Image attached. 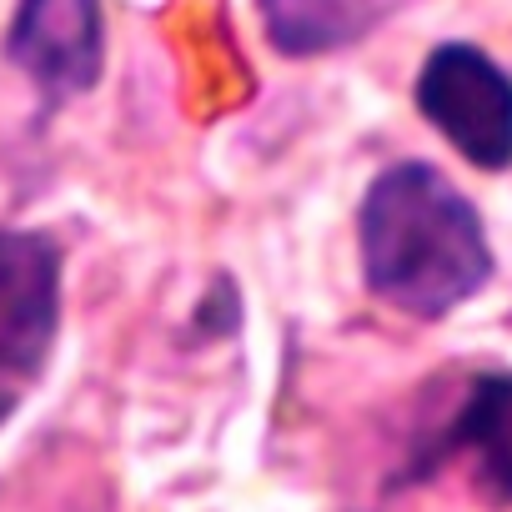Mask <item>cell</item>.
I'll list each match as a JSON object with an SVG mask.
<instances>
[{"label":"cell","mask_w":512,"mask_h":512,"mask_svg":"<svg viewBox=\"0 0 512 512\" xmlns=\"http://www.w3.org/2000/svg\"><path fill=\"white\" fill-rule=\"evenodd\" d=\"M362 277L387 307L437 322L492 277L477 206L427 161H392L357 211Z\"/></svg>","instance_id":"cell-1"},{"label":"cell","mask_w":512,"mask_h":512,"mask_svg":"<svg viewBox=\"0 0 512 512\" xmlns=\"http://www.w3.org/2000/svg\"><path fill=\"white\" fill-rule=\"evenodd\" d=\"M422 116L482 171L512 166V76L477 46L447 41L417 76Z\"/></svg>","instance_id":"cell-2"},{"label":"cell","mask_w":512,"mask_h":512,"mask_svg":"<svg viewBox=\"0 0 512 512\" xmlns=\"http://www.w3.org/2000/svg\"><path fill=\"white\" fill-rule=\"evenodd\" d=\"M61 327V246L46 231H0V382L41 377Z\"/></svg>","instance_id":"cell-3"},{"label":"cell","mask_w":512,"mask_h":512,"mask_svg":"<svg viewBox=\"0 0 512 512\" xmlns=\"http://www.w3.org/2000/svg\"><path fill=\"white\" fill-rule=\"evenodd\" d=\"M6 56L41 86L46 101H71L91 91L106 61L101 0H21Z\"/></svg>","instance_id":"cell-4"},{"label":"cell","mask_w":512,"mask_h":512,"mask_svg":"<svg viewBox=\"0 0 512 512\" xmlns=\"http://www.w3.org/2000/svg\"><path fill=\"white\" fill-rule=\"evenodd\" d=\"M467 452L472 457V482L487 502L507 507L512 502V372H482L442 432V457Z\"/></svg>","instance_id":"cell-5"},{"label":"cell","mask_w":512,"mask_h":512,"mask_svg":"<svg viewBox=\"0 0 512 512\" xmlns=\"http://www.w3.org/2000/svg\"><path fill=\"white\" fill-rule=\"evenodd\" d=\"M407 0H262L267 36L282 56H327L377 31Z\"/></svg>","instance_id":"cell-6"}]
</instances>
